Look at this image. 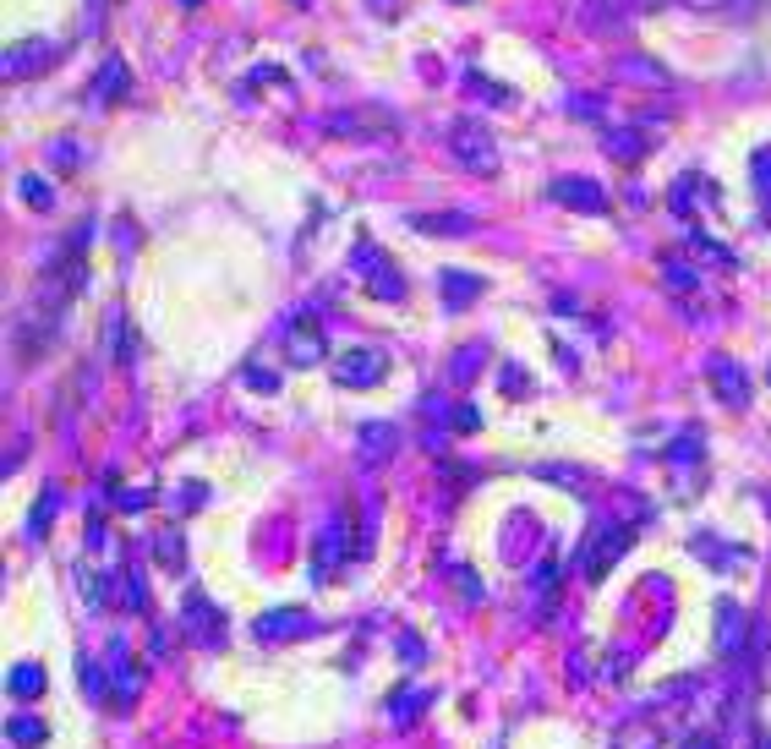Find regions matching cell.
Listing matches in <instances>:
<instances>
[{
	"instance_id": "23",
	"label": "cell",
	"mask_w": 771,
	"mask_h": 749,
	"mask_svg": "<svg viewBox=\"0 0 771 749\" xmlns=\"http://www.w3.org/2000/svg\"><path fill=\"white\" fill-rule=\"evenodd\" d=\"M662 279H668L673 290H695V268H689L684 257H668V263H662Z\"/></svg>"
},
{
	"instance_id": "12",
	"label": "cell",
	"mask_w": 771,
	"mask_h": 749,
	"mask_svg": "<svg viewBox=\"0 0 771 749\" xmlns=\"http://www.w3.org/2000/svg\"><path fill=\"white\" fill-rule=\"evenodd\" d=\"M110 673H115V711H132V700H137V662H132V651H126L121 646V640H115V646H110Z\"/></svg>"
},
{
	"instance_id": "17",
	"label": "cell",
	"mask_w": 771,
	"mask_h": 749,
	"mask_svg": "<svg viewBox=\"0 0 771 749\" xmlns=\"http://www.w3.org/2000/svg\"><path fill=\"white\" fill-rule=\"evenodd\" d=\"M312 624H301V613L296 607H285V613H268L263 624H257V635L263 640H290V635H307Z\"/></svg>"
},
{
	"instance_id": "9",
	"label": "cell",
	"mask_w": 771,
	"mask_h": 749,
	"mask_svg": "<svg viewBox=\"0 0 771 749\" xmlns=\"http://www.w3.org/2000/svg\"><path fill=\"white\" fill-rule=\"evenodd\" d=\"M61 55V44H50V39H28V44H11L6 50V77L11 83H22V77H33V72H44V66Z\"/></svg>"
},
{
	"instance_id": "33",
	"label": "cell",
	"mask_w": 771,
	"mask_h": 749,
	"mask_svg": "<svg viewBox=\"0 0 771 749\" xmlns=\"http://www.w3.org/2000/svg\"><path fill=\"white\" fill-rule=\"evenodd\" d=\"M372 6H378V11H394V0H372Z\"/></svg>"
},
{
	"instance_id": "22",
	"label": "cell",
	"mask_w": 771,
	"mask_h": 749,
	"mask_svg": "<svg viewBox=\"0 0 771 749\" xmlns=\"http://www.w3.org/2000/svg\"><path fill=\"white\" fill-rule=\"evenodd\" d=\"M750 170H755V192H761V203L771 214V148H761V154L750 159Z\"/></svg>"
},
{
	"instance_id": "24",
	"label": "cell",
	"mask_w": 771,
	"mask_h": 749,
	"mask_svg": "<svg viewBox=\"0 0 771 749\" xmlns=\"http://www.w3.org/2000/svg\"><path fill=\"white\" fill-rule=\"evenodd\" d=\"M640 132H607V154L613 159H640V143H635Z\"/></svg>"
},
{
	"instance_id": "8",
	"label": "cell",
	"mask_w": 771,
	"mask_h": 749,
	"mask_svg": "<svg viewBox=\"0 0 771 749\" xmlns=\"http://www.w3.org/2000/svg\"><path fill=\"white\" fill-rule=\"evenodd\" d=\"M635 542V531H624V525H602V536L586 547V558H580V569H586V580H602L607 569H613V558L624 553V547Z\"/></svg>"
},
{
	"instance_id": "3",
	"label": "cell",
	"mask_w": 771,
	"mask_h": 749,
	"mask_svg": "<svg viewBox=\"0 0 771 749\" xmlns=\"http://www.w3.org/2000/svg\"><path fill=\"white\" fill-rule=\"evenodd\" d=\"M181 635L203 651H219L225 646V613L208 602L203 591H186V607H181Z\"/></svg>"
},
{
	"instance_id": "6",
	"label": "cell",
	"mask_w": 771,
	"mask_h": 749,
	"mask_svg": "<svg viewBox=\"0 0 771 749\" xmlns=\"http://www.w3.org/2000/svg\"><path fill=\"white\" fill-rule=\"evenodd\" d=\"M706 383L717 389V400L728 405V411H744V405H750V372H744L733 356H711L706 361Z\"/></svg>"
},
{
	"instance_id": "4",
	"label": "cell",
	"mask_w": 771,
	"mask_h": 749,
	"mask_svg": "<svg viewBox=\"0 0 771 749\" xmlns=\"http://www.w3.org/2000/svg\"><path fill=\"white\" fill-rule=\"evenodd\" d=\"M635 0H575V22L586 33H597V39H613V33H624V22L635 17Z\"/></svg>"
},
{
	"instance_id": "21",
	"label": "cell",
	"mask_w": 771,
	"mask_h": 749,
	"mask_svg": "<svg viewBox=\"0 0 771 749\" xmlns=\"http://www.w3.org/2000/svg\"><path fill=\"white\" fill-rule=\"evenodd\" d=\"M154 553H159V564H165V569H175V575L186 569V558H181V531H159Z\"/></svg>"
},
{
	"instance_id": "13",
	"label": "cell",
	"mask_w": 771,
	"mask_h": 749,
	"mask_svg": "<svg viewBox=\"0 0 771 749\" xmlns=\"http://www.w3.org/2000/svg\"><path fill=\"white\" fill-rule=\"evenodd\" d=\"M744 629H750V618H744L733 602H722V640H717V657H722V662H733V657H739Z\"/></svg>"
},
{
	"instance_id": "25",
	"label": "cell",
	"mask_w": 771,
	"mask_h": 749,
	"mask_svg": "<svg viewBox=\"0 0 771 749\" xmlns=\"http://www.w3.org/2000/svg\"><path fill=\"white\" fill-rule=\"evenodd\" d=\"M11 739L17 744H44V722H33V717H11Z\"/></svg>"
},
{
	"instance_id": "16",
	"label": "cell",
	"mask_w": 771,
	"mask_h": 749,
	"mask_svg": "<svg viewBox=\"0 0 771 749\" xmlns=\"http://www.w3.org/2000/svg\"><path fill=\"white\" fill-rule=\"evenodd\" d=\"M438 285H443V301H449V312H454V307H465L471 296H482L487 279H476V274H454V268H449V274H443Z\"/></svg>"
},
{
	"instance_id": "15",
	"label": "cell",
	"mask_w": 771,
	"mask_h": 749,
	"mask_svg": "<svg viewBox=\"0 0 771 749\" xmlns=\"http://www.w3.org/2000/svg\"><path fill=\"white\" fill-rule=\"evenodd\" d=\"M126 88H132V72H126V66L110 55V61H104V72L93 77V104H99V99H104V104H110V99H121Z\"/></svg>"
},
{
	"instance_id": "26",
	"label": "cell",
	"mask_w": 771,
	"mask_h": 749,
	"mask_svg": "<svg viewBox=\"0 0 771 749\" xmlns=\"http://www.w3.org/2000/svg\"><path fill=\"white\" fill-rule=\"evenodd\" d=\"M22 197H28L33 208H55V192L39 181V175H28V181H22Z\"/></svg>"
},
{
	"instance_id": "2",
	"label": "cell",
	"mask_w": 771,
	"mask_h": 749,
	"mask_svg": "<svg viewBox=\"0 0 771 749\" xmlns=\"http://www.w3.org/2000/svg\"><path fill=\"white\" fill-rule=\"evenodd\" d=\"M350 263H356V279L372 290V296H383V301H405V279L394 274V257L383 252L378 241H356Z\"/></svg>"
},
{
	"instance_id": "14",
	"label": "cell",
	"mask_w": 771,
	"mask_h": 749,
	"mask_svg": "<svg viewBox=\"0 0 771 749\" xmlns=\"http://www.w3.org/2000/svg\"><path fill=\"white\" fill-rule=\"evenodd\" d=\"M389 454H394V427L389 421H367V427H361V460L383 465Z\"/></svg>"
},
{
	"instance_id": "30",
	"label": "cell",
	"mask_w": 771,
	"mask_h": 749,
	"mask_svg": "<svg viewBox=\"0 0 771 749\" xmlns=\"http://www.w3.org/2000/svg\"><path fill=\"white\" fill-rule=\"evenodd\" d=\"M504 389H514V394H520V389H525V378H520V367H504Z\"/></svg>"
},
{
	"instance_id": "32",
	"label": "cell",
	"mask_w": 771,
	"mask_h": 749,
	"mask_svg": "<svg viewBox=\"0 0 771 749\" xmlns=\"http://www.w3.org/2000/svg\"><path fill=\"white\" fill-rule=\"evenodd\" d=\"M750 749H771V733H755V739H750Z\"/></svg>"
},
{
	"instance_id": "20",
	"label": "cell",
	"mask_w": 771,
	"mask_h": 749,
	"mask_svg": "<svg viewBox=\"0 0 771 749\" xmlns=\"http://www.w3.org/2000/svg\"><path fill=\"white\" fill-rule=\"evenodd\" d=\"M416 230H432V236H443V230H449V236H465L471 219L465 214H416Z\"/></svg>"
},
{
	"instance_id": "18",
	"label": "cell",
	"mask_w": 771,
	"mask_h": 749,
	"mask_svg": "<svg viewBox=\"0 0 771 749\" xmlns=\"http://www.w3.org/2000/svg\"><path fill=\"white\" fill-rule=\"evenodd\" d=\"M6 689H11V695H17V700H33V695H39V689H44V673H39V667H33V662H22V667H11Z\"/></svg>"
},
{
	"instance_id": "11",
	"label": "cell",
	"mask_w": 771,
	"mask_h": 749,
	"mask_svg": "<svg viewBox=\"0 0 771 749\" xmlns=\"http://www.w3.org/2000/svg\"><path fill=\"white\" fill-rule=\"evenodd\" d=\"M553 197L564 208H586V214H607V197L597 181H580V175H558L553 181Z\"/></svg>"
},
{
	"instance_id": "27",
	"label": "cell",
	"mask_w": 771,
	"mask_h": 749,
	"mask_svg": "<svg viewBox=\"0 0 771 749\" xmlns=\"http://www.w3.org/2000/svg\"><path fill=\"white\" fill-rule=\"evenodd\" d=\"M55 503H61L55 493H44V498H39V509H33V520H28V536H33V542L44 536V520H50V509H55Z\"/></svg>"
},
{
	"instance_id": "5",
	"label": "cell",
	"mask_w": 771,
	"mask_h": 749,
	"mask_svg": "<svg viewBox=\"0 0 771 749\" xmlns=\"http://www.w3.org/2000/svg\"><path fill=\"white\" fill-rule=\"evenodd\" d=\"M383 378H389V356L383 350H345L334 361V383H345V389H378Z\"/></svg>"
},
{
	"instance_id": "31",
	"label": "cell",
	"mask_w": 771,
	"mask_h": 749,
	"mask_svg": "<svg viewBox=\"0 0 771 749\" xmlns=\"http://www.w3.org/2000/svg\"><path fill=\"white\" fill-rule=\"evenodd\" d=\"M640 11H662V6H684V0H635Z\"/></svg>"
},
{
	"instance_id": "28",
	"label": "cell",
	"mask_w": 771,
	"mask_h": 749,
	"mask_svg": "<svg viewBox=\"0 0 771 749\" xmlns=\"http://www.w3.org/2000/svg\"><path fill=\"white\" fill-rule=\"evenodd\" d=\"M247 383H252V389H268V394H274V389H279V372H257V367H252Z\"/></svg>"
},
{
	"instance_id": "1",
	"label": "cell",
	"mask_w": 771,
	"mask_h": 749,
	"mask_svg": "<svg viewBox=\"0 0 771 749\" xmlns=\"http://www.w3.org/2000/svg\"><path fill=\"white\" fill-rule=\"evenodd\" d=\"M443 143H449V154L460 159L465 170H476V175H493L498 170V143H493V132H487L476 115H454L449 132H443Z\"/></svg>"
},
{
	"instance_id": "10",
	"label": "cell",
	"mask_w": 771,
	"mask_h": 749,
	"mask_svg": "<svg viewBox=\"0 0 771 749\" xmlns=\"http://www.w3.org/2000/svg\"><path fill=\"white\" fill-rule=\"evenodd\" d=\"M345 558V509H334V520L323 525V542H318V558H312V580H334Z\"/></svg>"
},
{
	"instance_id": "19",
	"label": "cell",
	"mask_w": 771,
	"mask_h": 749,
	"mask_svg": "<svg viewBox=\"0 0 771 749\" xmlns=\"http://www.w3.org/2000/svg\"><path fill=\"white\" fill-rule=\"evenodd\" d=\"M684 6L706 11V17H728V22H739V17H750V11H755V0H684Z\"/></svg>"
},
{
	"instance_id": "29",
	"label": "cell",
	"mask_w": 771,
	"mask_h": 749,
	"mask_svg": "<svg viewBox=\"0 0 771 749\" xmlns=\"http://www.w3.org/2000/svg\"><path fill=\"white\" fill-rule=\"evenodd\" d=\"M400 657H422V640H416V635H400Z\"/></svg>"
},
{
	"instance_id": "7",
	"label": "cell",
	"mask_w": 771,
	"mask_h": 749,
	"mask_svg": "<svg viewBox=\"0 0 771 749\" xmlns=\"http://www.w3.org/2000/svg\"><path fill=\"white\" fill-rule=\"evenodd\" d=\"M285 356L296 361V367H312V361H323V323L312 318V312H296L285 329Z\"/></svg>"
}]
</instances>
